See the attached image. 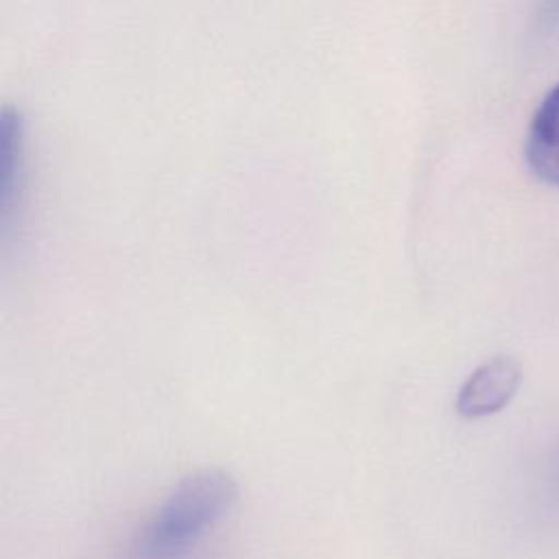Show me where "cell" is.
Here are the masks:
<instances>
[{
  "mask_svg": "<svg viewBox=\"0 0 559 559\" xmlns=\"http://www.w3.org/2000/svg\"><path fill=\"white\" fill-rule=\"evenodd\" d=\"M526 162L537 179L559 188V85L546 94L531 120Z\"/></svg>",
  "mask_w": 559,
  "mask_h": 559,
  "instance_id": "3",
  "label": "cell"
},
{
  "mask_svg": "<svg viewBox=\"0 0 559 559\" xmlns=\"http://www.w3.org/2000/svg\"><path fill=\"white\" fill-rule=\"evenodd\" d=\"M550 491L555 496V500H559V448L552 456V465H550Z\"/></svg>",
  "mask_w": 559,
  "mask_h": 559,
  "instance_id": "4",
  "label": "cell"
},
{
  "mask_svg": "<svg viewBox=\"0 0 559 559\" xmlns=\"http://www.w3.org/2000/svg\"><path fill=\"white\" fill-rule=\"evenodd\" d=\"M238 500L231 474L203 467L183 476L159 504L142 533L144 559H177L221 522Z\"/></svg>",
  "mask_w": 559,
  "mask_h": 559,
  "instance_id": "1",
  "label": "cell"
},
{
  "mask_svg": "<svg viewBox=\"0 0 559 559\" xmlns=\"http://www.w3.org/2000/svg\"><path fill=\"white\" fill-rule=\"evenodd\" d=\"M522 367L511 356H493L476 367L456 393L454 408L463 419H480L502 411L518 393Z\"/></svg>",
  "mask_w": 559,
  "mask_h": 559,
  "instance_id": "2",
  "label": "cell"
}]
</instances>
